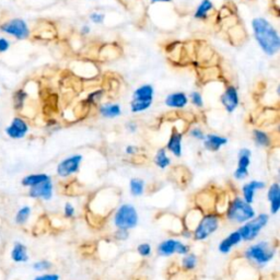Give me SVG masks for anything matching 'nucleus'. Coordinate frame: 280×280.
<instances>
[{
	"mask_svg": "<svg viewBox=\"0 0 280 280\" xmlns=\"http://www.w3.org/2000/svg\"><path fill=\"white\" fill-rule=\"evenodd\" d=\"M252 29L257 44L267 56H275L280 50L278 31L265 18L257 17L252 20Z\"/></svg>",
	"mask_w": 280,
	"mask_h": 280,
	"instance_id": "nucleus-1",
	"label": "nucleus"
},
{
	"mask_svg": "<svg viewBox=\"0 0 280 280\" xmlns=\"http://www.w3.org/2000/svg\"><path fill=\"white\" fill-rule=\"evenodd\" d=\"M278 245L273 242L264 240L256 243H252L243 252V256L248 263L257 268H264L272 263L277 254Z\"/></svg>",
	"mask_w": 280,
	"mask_h": 280,
	"instance_id": "nucleus-2",
	"label": "nucleus"
},
{
	"mask_svg": "<svg viewBox=\"0 0 280 280\" xmlns=\"http://www.w3.org/2000/svg\"><path fill=\"white\" fill-rule=\"evenodd\" d=\"M225 219L233 224L241 225L256 216L255 208L248 204L242 197L235 196L229 203L225 210Z\"/></svg>",
	"mask_w": 280,
	"mask_h": 280,
	"instance_id": "nucleus-3",
	"label": "nucleus"
},
{
	"mask_svg": "<svg viewBox=\"0 0 280 280\" xmlns=\"http://www.w3.org/2000/svg\"><path fill=\"white\" fill-rule=\"evenodd\" d=\"M221 217L217 212H207L199 218L193 230V240L196 242H204L212 237L220 228Z\"/></svg>",
	"mask_w": 280,
	"mask_h": 280,
	"instance_id": "nucleus-4",
	"label": "nucleus"
},
{
	"mask_svg": "<svg viewBox=\"0 0 280 280\" xmlns=\"http://www.w3.org/2000/svg\"><path fill=\"white\" fill-rule=\"evenodd\" d=\"M139 224V213L137 208L130 203H124L115 211L113 224L116 229L132 230Z\"/></svg>",
	"mask_w": 280,
	"mask_h": 280,
	"instance_id": "nucleus-5",
	"label": "nucleus"
},
{
	"mask_svg": "<svg viewBox=\"0 0 280 280\" xmlns=\"http://www.w3.org/2000/svg\"><path fill=\"white\" fill-rule=\"evenodd\" d=\"M269 222V215L266 212L259 213L251 220L246 221L239 226L238 231L241 234L243 242H253L260 237L261 231L267 226Z\"/></svg>",
	"mask_w": 280,
	"mask_h": 280,
	"instance_id": "nucleus-6",
	"label": "nucleus"
},
{
	"mask_svg": "<svg viewBox=\"0 0 280 280\" xmlns=\"http://www.w3.org/2000/svg\"><path fill=\"white\" fill-rule=\"evenodd\" d=\"M154 88L152 84L146 83L138 87L132 93V99L130 103L131 113L139 114L148 111L153 103Z\"/></svg>",
	"mask_w": 280,
	"mask_h": 280,
	"instance_id": "nucleus-7",
	"label": "nucleus"
},
{
	"mask_svg": "<svg viewBox=\"0 0 280 280\" xmlns=\"http://www.w3.org/2000/svg\"><path fill=\"white\" fill-rule=\"evenodd\" d=\"M83 161V155L80 153H75L69 157L65 158L57 164L56 174L61 179H67L80 172L81 164Z\"/></svg>",
	"mask_w": 280,
	"mask_h": 280,
	"instance_id": "nucleus-8",
	"label": "nucleus"
},
{
	"mask_svg": "<svg viewBox=\"0 0 280 280\" xmlns=\"http://www.w3.org/2000/svg\"><path fill=\"white\" fill-rule=\"evenodd\" d=\"M0 29H1V31H3V32L13 35V37L19 39H24L26 37H29L30 34L28 24L21 19L10 20L9 22H7V23L2 24Z\"/></svg>",
	"mask_w": 280,
	"mask_h": 280,
	"instance_id": "nucleus-9",
	"label": "nucleus"
},
{
	"mask_svg": "<svg viewBox=\"0 0 280 280\" xmlns=\"http://www.w3.org/2000/svg\"><path fill=\"white\" fill-rule=\"evenodd\" d=\"M220 102L228 113H233L240 105V95L238 89L234 86H226L220 96Z\"/></svg>",
	"mask_w": 280,
	"mask_h": 280,
	"instance_id": "nucleus-10",
	"label": "nucleus"
},
{
	"mask_svg": "<svg viewBox=\"0 0 280 280\" xmlns=\"http://www.w3.org/2000/svg\"><path fill=\"white\" fill-rule=\"evenodd\" d=\"M54 195V184L53 181L47 180L43 183L32 186L29 189V196L33 199H42V201H51Z\"/></svg>",
	"mask_w": 280,
	"mask_h": 280,
	"instance_id": "nucleus-11",
	"label": "nucleus"
},
{
	"mask_svg": "<svg viewBox=\"0 0 280 280\" xmlns=\"http://www.w3.org/2000/svg\"><path fill=\"white\" fill-rule=\"evenodd\" d=\"M183 132L180 131L177 128H173L166 146L168 152L172 153L175 158H181L183 155Z\"/></svg>",
	"mask_w": 280,
	"mask_h": 280,
	"instance_id": "nucleus-12",
	"label": "nucleus"
},
{
	"mask_svg": "<svg viewBox=\"0 0 280 280\" xmlns=\"http://www.w3.org/2000/svg\"><path fill=\"white\" fill-rule=\"evenodd\" d=\"M29 130L30 127L28 123L23 118L15 117L10 123V125L6 128V132L11 139H22L28 134Z\"/></svg>",
	"mask_w": 280,
	"mask_h": 280,
	"instance_id": "nucleus-13",
	"label": "nucleus"
},
{
	"mask_svg": "<svg viewBox=\"0 0 280 280\" xmlns=\"http://www.w3.org/2000/svg\"><path fill=\"white\" fill-rule=\"evenodd\" d=\"M242 242L243 241H242L241 234H240V232L237 229L221 240L220 243L218 244V251H219V253H221V254L228 255L231 252H232V250L235 246L240 245Z\"/></svg>",
	"mask_w": 280,
	"mask_h": 280,
	"instance_id": "nucleus-14",
	"label": "nucleus"
},
{
	"mask_svg": "<svg viewBox=\"0 0 280 280\" xmlns=\"http://www.w3.org/2000/svg\"><path fill=\"white\" fill-rule=\"evenodd\" d=\"M266 188V183L264 181H260V180H252L247 183L243 184L242 186V198L248 204H252L255 202V196L256 193L259 190H261Z\"/></svg>",
	"mask_w": 280,
	"mask_h": 280,
	"instance_id": "nucleus-15",
	"label": "nucleus"
},
{
	"mask_svg": "<svg viewBox=\"0 0 280 280\" xmlns=\"http://www.w3.org/2000/svg\"><path fill=\"white\" fill-rule=\"evenodd\" d=\"M229 139L226 137L219 135V134H213V132H210V134H206L205 139L203 140L204 144V148H205L207 151L209 152H219V151L224 148V146L228 145Z\"/></svg>",
	"mask_w": 280,
	"mask_h": 280,
	"instance_id": "nucleus-16",
	"label": "nucleus"
},
{
	"mask_svg": "<svg viewBox=\"0 0 280 280\" xmlns=\"http://www.w3.org/2000/svg\"><path fill=\"white\" fill-rule=\"evenodd\" d=\"M267 201L269 203V212L272 216L278 215L280 211V184L274 182L267 189Z\"/></svg>",
	"mask_w": 280,
	"mask_h": 280,
	"instance_id": "nucleus-17",
	"label": "nucleus"
},
{
	"mask_svg": "<svg viewBox=\"0 0 280 280\" xmlns=\"http://www.w3.org/2000/svg\"><path fill=\"white\" fill-rule=\"evenodd\" d=\"M189 102L188 95L184 92H173L170 93L164 100V104L168 108L174 109V110H183L187 106Z\"/></svg>",
	"mask_w": 280,
	"mask_h": 280,
	"instance_id": "nucleus-18",
	"label": "nucleus"
},
{
	"mask_svg": "<svg viewBox=\"0 0 280 280\" xmlns=\"http://www.w3.org/2000/svg\"><path fill=\"white\" fill-rule=\"evenodd\" d=\"M181 240L175 238L166 239L157 246V254L161 257H171L176 254V248Z\"/></svg>",
	"mask_w": 280,
	"mask_h": 280,
	"instance_id": "nucleus-19",
	"label": "nucleus"
},
{
	"mask_svg": "<svg viewBox=\"0 0 280 280\" xmlns=\"http://www.w3.org/2000/svg\"><path fill=\"white\" fill-rule=\"evenodd\" d=\"M99 114L103 118H117L122 115V108L117 103H104L100 105Z\"/></svg>",
	"mask_w": 280,
	"mask_h": 280,
	"instance_id": "nucleus-20",
	"label": "nucleus"
},
{
	"mask_svg": "<svg viewBox=\"0 0 280 280\" xmlns=\"http://www.w3.org/2000/svg\"><path fill=\"white\" fill-rule=\"evenodd\" d=\"M253 135V140H254L255 145L260 148H269L272 147L273 144V139L272 136H270L267 131H265L263 130H253L252 131Z\"/></svg>",
	"mask_w": 280,
	"mask_h": 280,
	"instance_id": "nucleus-21",
	"label": "nucleus"
},
{
	"mask_svg": "<svg viewBox=\"0 0 280 280\" xmlns=\"http://www.w3.org/2000/svg\"><path fill=\"white\" fill-rule=\"evenodd\" d=\"M11 260L16 263H26L29 261L28 248L22 243H16L11 251Z\"/></svg>",
	"mask_w": 280,
	"mask_h": 280,
	"instance_id": "nucleus-22",
	"label": "nucleus"
},
{
	"mask_svg": "<svg viewBox=\"0 0 280 280\" xmlns=\"http://www.w3.org/2000/svg\"><path fill=\"white\" fill-rule=\"evenodd\" d=\"M153 162L155 167L161 168V170H166V168H168L172 164V159L170 158V155H168L166 148H160L154 154Z\"/></svg>",
	"mask_w": 280,
	"mask_h": 280,
	"instance_id": "nucleus-23",
	"label": "nucleus"
},
{
	"mask_svg": "<svg viewBox=\"0 0 280 280\" xmlns=\"http://www.w3.org/2000/svg\"><path fill=\"white\" fill-rule=\"evenodd\" d=\"M47 180H51V176L46 174V173H35V174H29L24 176L21 181V184L24 187H32V186L41 184Z\"/></svg>",
	"mask_w": 280,
	"mask_h": 280,
	"instance_id": "nucleus-24",
	"label": "nucleus"
},
{
	"mask_svg": "<svg viewBox=\"0 0 280 280\" xmlns=\"http://www.w3.org/2000/svg\"><path fill=\"white\" fill-rule=\"evenodd\" d=\"M212 9L213 3L211 0H202V2L198 4L196 11L194 13V18L196 20H207Z\"/></svg>",
	"mask_w": 280,
	"mask_h": 280,
	"instance_id": "nucleus-25",
	"label": "nucleus"
},
{
	"mask_svg": "<svg viewBox=\"0 0 280 280\" xmlns=\"http://www.w3.org/2000/svg\"><path fill=\"white\" fill-rule=\"evenodd\" d=\"M199 263L198 256L195 253L189 252L186 255H183L181 260V267L185 272H193L197 268Z\"/></svg>",
	"mask_w": 280,
	"mask_h": 280,
	"instance_id": "nucleus-26",
	"label": "nucleus"
},
{
	"mask_svg": "<svg viewBox=\"0 0 280 280\" xmlns=\"http://www.w3.org/2000/svg\"><path fill=\"white\" fill-rule=\"evenodd\" d=\"M146 192V181L140 177H132L130 181V193L132 197H140Z\"/></svg>",
	"mask_w": 280,
	"mask_h": 280,
	"instance_id": "nucleus-27",
	"label": "nucleus"
},
{
	"mask_svg": "<svg viewBox=\"0 0 280 280\" xmlns=\"http://www.w3.org/2000/svg\"><path fill=\"white\" fill-rule=\"evenodd\" d=\"M252 150L248 148H241L238 152V168H248L251 166Z\"/></svg>",
	"mask_w": 280,
	"mask_h": 280,
	"instance_id": "nucleus-28",
	"label": "nucleus"
},
{
	"mask_svg": "<svg viewBox=\"0 0 280 280\" xmlns=\"http://www.w3.org/2000/svg\"><path fill=\"white\" fill-rule=\"evenodd\" d=\"M31 212H32V209H31V207L29 206H23L22 208H20L18 212L16 213V224H24L28 222V220L30 219L31 217Z\"/></svg>",
	"mask_w": 280,
	"mask_h": 280,
	"instance_id": "nucleus-29",
	"label": "nucleus"
},
{
	"mask_svg": "<svg viewBox=\"0 0 280 280\" xmlns=\"http://www.w3.org/2000/svg\"><path fill=\"white\" fill-rule=\"evenodd\" d=\"M26 96H28V94L23 90H18L15 93V95H13V104H15V109L17 111L23 109Z\"/></svg>",
	"mask_w": 280,
	"mask_h": 280,
	"instance_id": "nucleus-30",
	"label": "nucleus"
},
{
	"mask_svg": "<svg viewBox=\"0 0 280 280\" xmlns=\"http://www.w3.org/2000/svg\"><path fill=\"white\" fill-rule=\"evenodd\" d=\"M137 253L144 259H148L152 254V246L150 243H140L137 245Z\"/></svg>",
	"mask_w": 280,
	"mask_h": 280,
	"instance_id": "nucleus-31",
	"label": "nucleus"
},
{
	"mask_svg": "<svg viewBox=\"0 0 280 280\" xmlns=\"http://www.w3.org/2000/svg\"><path fill=\"white\" fill-rule=\"evenodd\" d=\"M32 267L35 272H47L53 268V263L48 260H41L35 261Z\"/></svg>",
	"mask_w": 280,
	"mask_h": 280,
	"instance_id": "nucleus-32",
	"label": "nucleus"
},
{
	"mask_svg": "<svg viewBox=\"0 0 280 280\" xmlns=\"http://www.w3.org/2000/svg\"><path fill=\"white\" fill-rule=\"evenodd\" d=\"M188 99H189L190 102H192V104L194 106H196L197 109H203L204 108V104H205V103H204V97H203L201 92H198V91L192 92L189 94Z\"/></svg>",
	"mask_w": 280,
	"mask_h": 280,
	"instance_id": "nucleus-33",
	"label": "nucleus"
},
{
	"mask_svg": "<svg viewBox=\"0 0 280 280\" xmlns=\"http://www.w3.org/2000/svg\"><path fill=\"white\" fill-rule=\"evenodd\" d=\"M102 96H103V91H102V90H96V91L91 92L90 94L87 96V99L84 100V101H86V103L89 104V105H94L96 103H99L100 100L102 99Z\"/></svg>",
	"mask_w": 280,
	"mask_h": 280,
	"instance_id": "nucleus-34",
	"label": "nucleus"
},
{
	"mask_svg": "<svg viewBox=\"0 0 280 280\" xmlns=\"http://www.w3.org/2000/svg\"><path fill=\"white\" fill-rule=\"evenodd\" d=\"M188 135L192 137L193 139L198 140V141H203L205 139V131H204L203 128L201 127H192L188 131Z\"/></svg>",
	"mask_w": 280,
	"mask_h": 280,
	"instance_id": "nucleus-35",
	"label": "nucleus"
},
{
	"mask_svg": "<svg viewBox=\"0 0 280 280\" xmlns=\"http://www.w3.org/2000/svg\"><path fill=\"white\" fill-rule=\"evenodd\" d=\"M248 174H250V172H248V168H235L234 172H233V179L237 180V181H244L245 179H247Z\"/></svg>",
	"mask_w": 280,
	"mask_h": 280,
	"instance_id": "nucleus-36",
	"label": "nucleus"
},
{
	"mask_svg": "<svg viewBox=\"0 0 280 280\" xmlns=\"http://www.w3.org/2000/svg\"><path fill=\"white\" fill-rule=\"evenodd\" d=\"M64 217L67 219H73L75 217V208L71 203H66L64 206Z\"/></svg>",
	"mask_w": 280,
	"mask_h": 280,
	"instance_id": "nucleus-37",
	"label": "nucleus"
},
{
	"mask_svg": "<svg viewBox=\"0 0 280 280\" xmlns=\"http://www.w3.org/2000/svg\"><path fill=\"white\" fill-rule=\"evenodd\" d=\"M113 237L116 241H126V240L130 238V231L124 229H116V231H115L113 234Z\"/></svg>",
	"mask_w": 280,
	"mask_h": 280,
	"instance_id": "nucleus-38",
	"label": "nucleus"
},
{
	"mask_svg": "<svg viewBox=\"0 0 280 280\" xmlns=\"http://www.w3.org/2000/svg\"><path fill=\"white\" fill-rule=\"evenodd\" d=\"M189 252H190V246L188 245V244L180 241L179 245H177V248H176V254L183 256V255L187 254V253H189Z\"/></svg>",
	"mask_w": 280,
	"mask_h": 280,
	"instance_id": "nucleus-39",
	"label": "nucleus"
},
{
	"mask_svg": "<svg viewBox=\"0 0 280 280\" xmlns=\"http://www.w3.org/2000/svg\"><path fill=\"white\" fill-rule=\"evenodd\" d=\"M104 19H105V16L103 15V13L93 12L90 15V20L94 24H102L104 22Z\"/></svg>",
	"mask_w": 280,
	"mask_h": 280,
	"instance_id": "nucleus-40",
	"label": "nucleus"
},
{
	"mask_svg": "<svg viewBox=\"0 0 280 280\" xmlns=\"http://www.w3.org/2000/svg\"><path fill=\"white\" fill-rule=\"evenodd\" d=\"M34 280H60V276L55 273H47L41 275V276L35 277Z\"/></svg>",
	"mask_w": 280,
	"mask_h": 280,
	"instance_id": "nucleus-41",
	"label": "nucleus"
},
{
	"mask_svg": "<svg viewBox=\"0 0 280 280\" xmlns=\"http://www.w3.org/2000/svg\"><path fill=\"white\" fill-rule=\"evenodd\" d=\"M138 124H137L135 121H128L125 124V130L130 132V134H136L138 131Z\"/></svg>",
	"mask_w": 280,
	"mask_h": 280,
	"instance_id": "nucleus-42",
	"label": "nucleus"
},
{
	"mask_svg": "<svg viewBox=\"0 0 280 280\" xmlns=\"http://www.w3.org/2000/svg\"><path fill=\"white\" fill-rule=\"evenodd\" d=\"M182 238H184L185 240H189V239H192L193 238V230L189 228L188 225H186L184 224V229L182 230Z\"/></svg>",
	"mask_w": 280,
	"mask_h": 280,
	"instance_id": "nucleus-43",
	"label": "nucleus"
},
{
	"mask_svg": "<svg viewBox=\"0 0 280 280\" xmlns=\"http://www.w3.org/2000/svg\"><path fill=\"white\" fill-rule=\"evenodd\" d=\"M138 151H139V148L135 145H128L125 148V153L127 155H131V157L138 153Z\"/></svg>",
	"mask_w": 280,
	"mask_h": 280,
	"instance_id": "nucleus-44",
	"label": "nucleus"
},
{
	"mask_svg": "<svg viewBox=\"0 0 280 280\" xmlns=\"http://www.w3.org/2000/svg\"><path fill=\"white\" fill-rule=\"evenodd\" d=\"M9 48V42L4 38H0V53L6 52Z\"/></svg>",
	"mask_w": 280,
	"mask_h": 280,
	"instance_id": "nucleus-45",
	"label": "nucleus"
},
{
	"mask_svg": "<svg viewBox=\"0 0 280 280\" xmlns=\"http://www.w3.org/2000/svg\"><path fill=\"white\" fill-rule=\"evenodd\" d=\"M90 31H91L90 26H89V25H83L82 28H81V34L82 35H88L89 33H90Z\"/></svg>",
	"mask_w": 280,
	"mask_h": 280,
	"instance_id": "nucleus-46",
	"label": "nucleus"
},
{
	"mask_svg": "<svg viewBox=\"0 0 280 280\" xmlns=\"http://www.w3.org/2000/svg\"><path fill=\"white\" fill-rule=\"evenodd\" d=\"M172 0H151L152 3H157V2H171Z\"/></svg>",
	"mask_w": 280,
	"mask_h": 280,
	"instance_id": "nucleus-47",
	"label": "nucleus"
}]
</instances>
